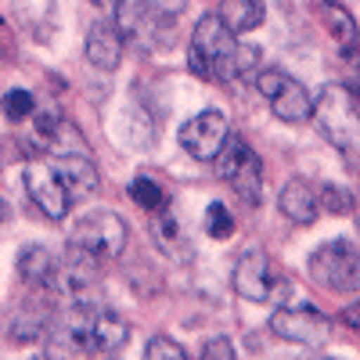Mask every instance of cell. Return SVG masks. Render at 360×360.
Returning a JSON list of instances; mask_svg holds the SVG:
<instances>
[{
	"label": "cell",
	"instance_id": "cell-1",
	"mask_svg": "<svg viewBox=\"0 0 360 360\" xmlns=\"http://www.w3.org/2000/svg\"><path fill=\"white\" fill-rule=\"evenodd\" d=\"M127 346V321L98 307V299H79L69 303L54 328L51 353H79V356H105Z\"/></svg>",
	"mask_w": 360,
	"mask_h": 360
},
{
	"label": "cell",
	"instance_id": "cell-2",
	"mask_svg": "<svg viewBox=\"0 0 360 360\" xmlns=\"http://www.w3.org/2000/svg\"><path fill=\"white\" fill-rule=\"evenodd\" d=\"M314 123L321 137L360 166V105L346 83H324L314 98Z\"/></svg>",
	"mask_w": 360,
	"mask_h": 360
},
{
	"label": "cell",
	"instance_id": "cell-3",
	"mask_svg": "<svg viewBox=\"0 0 360 360\" xmlns=\"http://www.w3.org/2000/svg\"><path fill=\"white\" fill-rule=\"evenodd\" d=\"M234 33L220 22V15H205L195 25V37L188 47V65L198 79H234Z\"/></svg>",
	"mask_w": 360,
	"mask_h": 360
},
{
	"label": "cell",
	"instance_id": "cell-4",
	"mask_svg": "<svg viewBox=\"0 0 360 360\" xmlns=\"http://www.w3.org/2000/svg\"><path fill=\"white\" fill-rule=\"evenodd\" d=\"M310 278L324 292H360V252L349 242H324L307 259Z\"/></svg>",
	"mask_w": 360,
	"mask_h": 360
},
{
	"label": "cell",
	"instance_id": "cell-5",
	"mask_svg": "<svg viewBox=\"0 0 360 360\" xmlns=\"http://www.w3.org/2000/svg\"><path fill=\"white\" fill-rule=\"evenodd\" d=\"M69 245L90 252L98 263L119 259L123 249H127V224H123L119 213H112V209H94V213H86V217L76 220Z\"/></svg>",
	"mask_w": 360,
	"mask_h": 360
},
{
	"label": "cell",
	"instance_id": "cell-6",
	"mask_svg": "<svg viewBox=\"0 0 360 360\" xmlns=\"http://www.w3.org/2000/svg\"><path fill=\"white\" fill-rule=\"evenodd\" d=\"M213 162H217V173L238 191L242 202H249V205L263 202V162H259V155L245 141H238V137L227 134V141H224V148L217 152Z\"/></svg>",
	"mask_w": 360,
	"mask_h": 360
},
{
	"label": "cell",
	"instance_id": "cell-7",
	"mask_svg": "<svg viewBox=\"0 0 360 360\" xmlns=\"http://www.w3.org/2000/svg\"><path fill=\"white\" fill-rule=\"evenodd\" d=\"M234 292L249 303H281L288 295V278L278 274L263 249H249L234 266Z\"/></svg>",
	"mask_w": 360,
	"mask_h": 360
},
{
	"label": "cell",
	"instance_id": "cell-8",
	"mask_svg": "<svg viewBox=\"0 0 360 360\" xmlns=\"http://www.w3.org/2000/svg\"><path fill=\"white\" fill-rule=\"evenodd\" d=\"M22 184H25L29 198H33V205L40 209L47 220H65L72 198H69L65 180H62V173H58V166L51 159L25 162L22 166Z\"/></svg>",
	"mask_w": 360,
	"mask_h": 360
},
{
	"label": "cell",
	"instance_id": "cell-9",
	"mask_svg": "<svg viewBox=\"0 0 360 360\" xmlns=\"http://www.w3.org/2000/svg\"><path fill=\"white\" fill-rule=\"evenodd\" d=\"M270 332L295 346H324L332 339V317L314 307H278L270 314Z\"/></svg>",
	"mask_w": 360,
	"mask_h": 360
},
{
	"label": "cell",
	"instance_id": "cell-10",
	"mask_svg": "<svg viewBox=\"0 0 360 360\" xmlns=\"http://www.w3.org/2000/svg\"><path fill=\"white\" fill-rule=\"evenodd\" d=\"M227 134H231L227 115L217 112V108H205L180 127V148L198 162H213L217 152L224 148V141H227Z\"/></svg>",
	"mask_w": 360,
	"mask_h": 360
},
{
	"label": "cell",
	"instance_id": "cell-11",
	"mask_svg": "<svg viewBox=\"0 0 360 360\" xmlns=\"http://www.w3.org/2000/svg\"><path fill=\"white\" fill-rule=\"evenodd\" d=\"M51 162L62 173L72 202H83L98 191V169L90 162V152H65V155H54Z\"/></svg>",
	"mask_w": 360,
	"mask_h": 360
},
{
	"label": "cell",
	"instance_id": "cell-12",
	"mask_svg": "<svg viewBox=\"0 0 360 360\" xmlns=\"http://www.w3.org/2000/svg\"><path fill=\"white\" fill-rule=\"evenodd\" d=\"M266 101H270V108H274V115L285 119V123H307V119L314 115V98H310V90L299 83L295 76H288V72H285L281 86H278Z\"/></svg>",
	"mask_w": 360,
	"mask_h": 360
},
{
	"label": "cell",
	"instance_id": "cell-13",
	"mask_svg": "<svg viewBox=\"0 0 360 360\" xmlns=\"http://www.w3.org/2000/svg\"><path fill=\"white\" fill-rule=\"evenodd\" d=\"M86 62L101 69V72H112L119 62H123V37H119V29L112 22H101L86 33Z\"/></svg>",
	"mask_w": 360,
	"mask_h": 360
},
{
	"label": "cell",
	"instance_id": "cell-14",
	"mask_svg": "<svg viewBox=\"0 0 360 360\" xmlns=\"http://www.w3.org/2000/svg\"><path fill=\"white\" fill-rule=\"evenodd\" d=\"M278 209L292 224H314L321 202H317V191L307 184L303 176H292L288 184L281 188V195H278Z\"/></svg>",
	"mask_w": 360,
	"mask_h": 360
},
{
	"label": "cell",
	"instance_id": "cell-15",
	"mask_svg": "<svg viewBox=\"0 0 360 360\" xmlns=\"http://www.w3.org/2000/svg\"><path fill=\"white\" fill-rule=\"evenodd\" d=\"M18 274L25 285L33 288H51L54 292V278H58V259L44 249V245H25L18 256Z\"/></svg>",
	"mask_w": 360,
	"mask_h": 360
},
{
	"label": "cell",
	"instance_id": "cell-16",
	"mask_svg": "<svg viewBox=\"0 0 360 360\" xmlns=\"http://www.w3.org/2000/svg\"><path fill=\"white\" fill-rule=\"evenodd\" d=\"M317 15H321V25L328 29V37L339 44V51H353V47L360 44L356 22H353V15L339 4V0H321V4H317Z\"/></svg>",
	"mask_w": 360,
	"mask_h": 360
},
{
	"label": "cell",
	"instance_id": "cell-17",
	"mask_svg": "<svg viewBox=\"0 0 360 360\" xmlns=\"http://www.w3.org/2000/svg\"><path fill=\"white\" fill-rule=\"evenodd\" d=\"M220 22L231 29L234 37L242 33H252V29L263 25V0H220Z\"/></svg>",
	"mask_w": 360,
	"mask_h": 360
},
{
	"label": "cell",
	"instance_id": "cell-18",
	"mask_svg": "<svg viewBox=\"0 0 360 360\" xmlns=\"http://www.w3.org/2000/svg\"><path fill=\"white\" fill-rule=\"evenodd\" d=\"M152 234H155V245H159L166 256H173V259H180V263L191 256V252L184 249V245H188V242H184V231H180V224H176V217L169 213V209H155Z\"/></svg>",
	"mask_w": 360,
	"mask_h": 360
},
{
	"label": "cell",
	"instance_id": "cell-19",
	"mask_svg": "<svg viewBox=\"0 0 360 360\" xmlns=\"http://www.w3.org/2000/svg\"><path fill=\"white\" fill-rule=\"evenodd\" d=\"M144 22V0H115V18L112 25L119 29V37H134Z\"/></svg>",
	"mask_w": 360,
	"mask_h": 360
},
{
	"label": "cell",
	"instance_id": "cell-20",
	"mask_svg": "<svg viewBox=\"0 0 360 360\" xmlns=\"http://www.w3.org/2000/svg\"><path fill=\"white\" fill-rule=\"evenodd\" d=\"M130 198H134L137 205H144L148 213H155V209H162V205H166V191L155 184L152 176H137L134 184H130Z\"/></svg>",
	"mask_w": 360,
	"mask_h": 360
},
{
	"label": "cell",
	"instance_id": "cell-21",
	"mask_svg": "<svg viewBox=\"0 0 360 360\" xmlns=\"http://www.w3.org/2000/svg\"><path fill=\"white\" fill-rule=\"evenodd\" d=\"M0 108H4V115L11 119V123H25V119L37 112V98L29 94V90H8Z\"/></svg>",
	"mask_w": 360,
	"mask_h": 360
},
{
	"label": "cell",
	"instance_id": "cell-22",
	"mask_svg": "<svg viewBox=\"0 0 360 360\" xmlns=\"http://www.w3.org/2000/svg\"><path fill=\"white\" fill-rule=\"evenodd\" d=\"M15 11H18V18L40 37V25H37V22L54 15V0H15Z\"/></svg>",
	"mask_w": 360,
	"mask_h": 360
},
{
	"label": "cell",
	"instance_id": "cell-23",
	"mask_svg": "<svg viewBox=\"0 0 360 360\" xmlns=\"http://www.w3.org/2000/svg\"><path fill=\"white\" fill-rule=\"evenodd\" d=\"M205 234L209 238H231L234 234V217L227 213V205L213 202L205 209Z\"/></svg>",
	"mask_w": 360,
	"mask_h": 360
},
{
	"label": "cell",
	"instance_id": "cell-24",
	"mask_svg": "<svg viewBox=\"0 0 360 360\" xmlns=\"http://www.w3.org/2000/svg\"><path fill=\"white\" fill-rule=\"evenodd\" d=\"M144 356L148 360H188V349L180 342H173V339H166V335H155L144 346Z\"/></svg>",
	"mask_w": 360,
	"mask_h": 360
},
{
	"label": "cell",
	"instance_id": "cell-25",
	"mask_svg": "<svg viewBox=\"0 0 360 360\" xmlns=\"http://www.w3.org/2000/svg\"><path fill=\"white\" fill-rule=\"evenodd\" d=\"M321 205L328 209V213L342 217V213H349V209H353V195L346 188H339V184H324L321 188Z\"/></svg>",
	"mask_w": 360,
	"mask_h": 360
},
{
	"label": "cell",
	"instance_id": "cell-26",
	"mask_svg": "<svg viewBox=\"0 0 360 360\" xmlns=\"http://www.w3.org/2000/svg\"><path fill=\"white\" fill-rule=\"evenodd\" d=\"M202 356H205V360H231V356H234V346H231L227 339H209V342L202 346Z\"/></svg>",
	"mask_w": 360,
	"mask_h": 360
},
{
	"label": "cell",
	"instance_id": "cell-27",
	"mask_svg": "<svg viewBox=\"0 0 360 360\" xmlns=\"http://www.w3.org/2000/svg\"><path fill=\"white\" fill-rule=\"evenodd\" d=\"M188 0H148V8H152L159 18H176L180 11H184Z\"/></svg>",
	"mask_w": 360,
	"mask_h": 360
},
{
	"label": "cell",
	"instance_id": "cell-28",
	"mask_svg": "<svg viewBox=\"0 0 360 360\" xmlns=\"http://www.w3.org/2000/svg\"><path fill=\"white\" fill-rule=\"evenodd\" d=\"M339 324H346L349 332H360V295L353 299V303H346V307H342V314H339Z\"/></svg>",
	"mask_w": 360,
	"mask_h": 360
},
{
	"label": "cell",
	"instance_id": "cell-29",
	"mask_svg": "<svg viewBox=\"0 0 360 360\" xmlns=\"http://www.w3.org/2000/svg\"><path fill=\"white\" fill-rule=\"evenodd\" d=\"M11 220V202L4 198V191H0V224H8Z\"/></svg>",
	"mask_w": 360,
	"mask_h": 360
},
{
	"label": "cell",
	"instance_id": "cell-30",
	"mask_svg": "<svg viewBox=\"0 0 360 360\" xmlns=\"http://www.w3.org/2000/svg\"><path fill=\"white\" fill-rule=\"evenodd\" d=\"M90 4H98V8H108V4H115V0H90Z\"/></svg>",
	"mask_w": 360,
	"mask_h": 360
}]
</instances>
